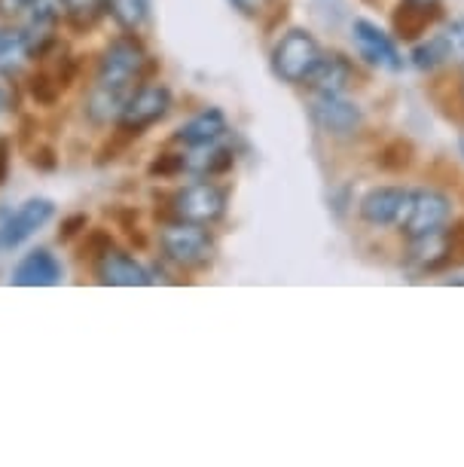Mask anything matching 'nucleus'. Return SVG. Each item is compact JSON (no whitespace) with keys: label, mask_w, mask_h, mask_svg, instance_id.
Instances as JSON below:
<instances>
[{"label":"nucleus","mask_w":464,"mask_h":467,"mask_svg":"<svg viewBox=\"0 0 464 467\" xmlns=\"http://www.w3.org/2000/svg\"><path fill=\"white\" fill-rule=\"evenodd\" d=\"M147 67H150V56H147L144 43L135 34H122L104 49L98 61V74H95V89L86 104L92 122H110L119 117L126 108L129 95L138 89L144 80Z\"/></svg>","instance_id":"1"},{"label":"nucleus","mask_w":464,"mask_h":467,"mask_svg":"<svg viewBox=\"0 0 464 467\" xmlns=\"http://www.w3.org/2000/svg\"><path fill=\"white\" fill-rule=\"evenodd\" d=\"M321 47L309 31L294 28L287 31L273 49V70L284 83H309L312 70L321 61Z\"/></svg>","instance_id":"2"},{"label":"nucleus","mask_w":464,"mask_h":467,"mask_svg":"<svg viewBox=\"0 0 464 467\" xmlns=\"http://www.w3.org/2000/svg\"><path fill=\"white\" fill-rule=\"evenodd\" d=\"M160 244H162L165 260H171L174 266H183V269L205 266V263H211L214 257V242H211V235L205 233V226L183 223V220H174V223L162 226Z\"/></svg>","instance_id":"3"},{"label":"nucleus","mask_w":464,"mask_h":467,"mask_svg":"<svg viewBox=\"0 0 464 467\" xmlns=\"http://www.w3.org/2000/svg\"><path fill=\"white\" fill-rule=\"evenodd\" d=\"M169 211H171L174 220H183V223L211 226L223 217L226 192H223V187H217V183H211V181L190 183V187L174 192Z\"/></svg>","instance_id":"4"},{"label":"nucleus","mask_w":464,"mask_h":467,"mask_svg":"<svg viewBox=\"0 0 464 467\" xmlns=\"http://www.w3.org/2000/svg\"><path fill=\"white\" fill-rule=\"evenodd\" d=\"M449 199L437 190H416L407 196V205L400 211L397 223L409 239H422V235L440 233L449 220Z\"/></svg>","instance_id":"5"},{"label":"nucleus","mask_w":464,"mask_h":467,"mask_svg":"<svg viewBox=\"0 0 464 467\" xmlns=\"http://www.w3.org/2000/svg\"><path fill=\"white\" fill-rule=\"evenodd\" d=\"M169 110H171V95L165 86L160 83L138 86L117 117L119 131H126V135H141L144 129H150L160 119L169 117Z\"/></svg>","instance_id":"6"},{"label":"nucleus","mask_w":464,"mask_h":467,"mask_svg":"<svg viewBox=\"0 0 464 467\" xmlns=\"http://www.w3.org/2000/svg\"><path fill=\"white\" fill-rule=\"evenodd\" d=\"M56 214V205L49 199H28L22 202L13 214H6V220L0 223V251H13L31 239L37 229H43Z\"/></svg>","instance_id":"7"},{"label":"nucleus","mask_w":464,"mask_h":467,"mask_svg":"<svg viewBox=\"0 0 464 467\" xmlns=\"http://www.w3.org/2000/svg\"><path fill=\"white\" fill-rule=\"evenodd\" d=\"M312 117L314 122L327 131V135L345 138L352 131L361 129V108L355 101H345L343 95H318L312 101Z\"/></svg>","instance_id":"8"},{"label":"nucleus","mask_w":464,"mask_h":467,"mask_svg":"<svg viewBox=\"0 0 464 467\" xmlns=\"http://www.w3.org/2000/svg\"><path fill=\"white\" fill-rule=\"evenodd\" d=\"M352 37H355L357 52H361V58H366L370 65L382 67V70H391V74L404 67V58H400V52H397V47H394V40L385 31L376 28L373 22L357 19L352 25Z\"/></svg>","instance_id":"9"},{"label":"nucleus","mask_w":464,"mask_h":467,"mask_svg":"<svg viewBox=\"0 0 464 467\" xmlns=\"http://www.w3.org/2000/svg\"><path fill=\"white\" fill-rule=\"evenodd\" d=\"M95 272H98L101 285H110V287H144L153 281L150 272H147L141 263L117 248L104 251L101 257L95 260Z\"/></svg>","instance_id":"10"},{"label":"nucleus","mask_w":464,"mask_h":467,"mask_svg":"<svg viewBox=\"0 0 464 467\" xmlns=\"http://www.w3.org/2000/svg\"><path fill=\"white\" fill-rule=\"evenodd\" d=\"M58 281H61V263L46 248L25 254L19 266L13 269V285L19 287H56Z\"/></svg>","instance_id":"11"},{"label":"nucleus","mask_w":464,"mask_h":467,"mask_svg":"<svg viewBox=\"0 0 464 467\" xmlns=\"http://www.w3.org/2000/svg\"><path fill=\"white\" fill-rule=\"evenodd\" d=\"M440 16V0H400L394 10V31L404 40H416Z\"/></svg>","instance_id":"12"},{"label":"nucleus","mask_w":464,"mask_h":467,"mask_svg":"<svg viewBox=\"0 0 464 467\" xmlns=\"http://www.w3.org/2000/svg\"><path fill=\"white\" fill-rule=\"evenodd\" d=\"M407 190L400 187H376L361 199V217L373 226H391L397 223L400 211L407 205Z\"/></svg>","instance_id":"13"},{"label":"nucleus","mask_w":464,"mask_h":467,"mask_svg":"<svg viewBox=\"0 0 464 467\" xmlns=\"http://www.w3.org/2000/svg\"><path fill=\"white\" fill-rule=\"evenodd\" d=\"M223 135H226V117L217 108H211V110H202L199 117H192L190 122H183L178 129V135H174V140L196 150L205 144H217Z\"/></svg>","instance_id":"14"},{"label":"nucleus","mask_w":464,"mask_h":467,"mask_svg":"<svg viewBox=\"0 0 464 467\" xmlns=\"http://www.w3.org/2000/svg\"><path fill=\"white\" fill-rule=\"evenodd\" d=\"M355 80V70L343 56H321L318 67L312 70L309 86L318 95H343Z\"/></svg>","instance_id":"15"},{"label":"nucleus","mask_w":464,"mask_h":467,"mask_svg":"<svg viewBox=\"0 0 464 467\" xmlns=\"http://www.w3.org/2000/svg\"><path fill=\"white\" fill-rule=\"evenodd\" d=\"M199 153L183 156V171L202 174V178H214V174H223L232 169V150L230 147H217V144H205L196 147Z\"/></svg>","instance_id":"16"},{"label":"nucleus","mask_w":464,"mask_h":467,"mask_svg":"<svg viewBox=\"0 0 464 467\" xmlns=\"http://www.w3.org/2000/svg\"><path fill=\"white\" fill-rule=\"evenodd\" d=\"M28 58H31V47L22 28L0 31V74L13 80V77H19L25 70Z\"/></svg>","instance_id":"17"},{"label":"nucleus","mask_w":464,"mask_h":467,"mask_svg":"<svg viewBox=\"0 0 464 467\" xmlns=\"http://www.w3.org/2000/svg\"><path fill=\"white\" fill-rule=\"evenodd\" d=\"M452 254V239L443 233H431V235H422V239H413V263L422 269H437L449 260Z\"/></svg>","instance_id":"18"},{"label":"nucleus","mask_w":464,"mask_h":467,"mask_svg":"<svg viewBox=\"0 0 464 467\" xmlns=\"http://www.w3.org/2000/svg\"><path fill=\"white\" fill-rule=\"evenodd\" d=\"M110 0H61V10H65V19L74 25V28H92L95 22L108 13Z\"/></svg>","instance_id":"19"},{"label":"nucleus","mask_w":464,"mask_h":467,"mask_svg":"<svg viewBox=\"0 0 464 467\" xmlns=\"http://www.w3.org/2000/svg\"><path fill=\"white\" fill-rule=\"evenodd\" d=\"M108 13L117 19L119 28L126 31H138L150 16V0H110Z\"/></svg>","instance_id":"20"},{"label":"nucleus","mask_w":464,"mask_h":467,"mask_svg":"<svg viewBox=\"0 0 464 467\" xmlns=\"http://www.w3.org/2000/svg\"><path fill=\"white\" fill-rule=\"evenodd\" d=\"M28 92H31L34 101L43 104V108H52L65 89L58 86L56 74H49V70H34V74L28 77Z\"/></svg>","instance_id":"21"},{"label":"nucleus","mask_w":464,"mask_h":467,"mask_svg":"<svg viewBox=\"0 0 464 467\" xmlns=\"http://www.w3.org/2000/svg\"><path fill=\"white\" fill-rule=\"evenodd\" d=\"M443 61H446V49H443L440 37L428 40V43H422V47L413 49V65L422 67V70H431L437 65H443Z\"/></svg>","instance_id":"22"},{"label":"nucleus","mask_w":464,"mask_h":467,"mask_svg":"<svg viewBox=\"0 0 464 467\" xmlns=\"http://www.w3.org/2000/svg\"><path fill=\"white\" fill-rule=\"evenodd\" d=\"M443 49H446V61H464V19L452 22L449 28L440 34Z\"/></svg>","instance_id":"23"},{"label":"nucleus","mask_w":464,"mask_h":467,"mask_svg":"<svg viewBox=\"0 0 464 467\" xmlns=\"http://www.w3.org/2000/svg\"><path fill=\"white\" fill-rule=\"evenodd\" d=\"M113 242H110V233L104 229H86V242H83V257H95L98 260L104 251H110Z\"/></svg>","instance_id":"24"},{"label":"nucleus","mask_w":464,"mask_h":467,"mask_svg":"<svg viewBox=\"0 0 464 467\" xmlns=\"http://www.w3.org/2000/svg\"><path fill=\"white\" fill-rule=\"evenodd\" d=\"M183 171V156H174V153H162L160 160L150 165V174H160V178H169V174H178Z\"/></svg>","instance_id":"25"},{"label":"nucleus","mask_w":464,"mask_h":467,"mask_svg":"<svg viewBox=\"0 0 464 467\" xmlns=\"http://www.w3.org/2000/svg\"><path fill=\"white\" fill-rule=\"evenodd\" d=\"M86 223H89V217H86V214H71L58 229V242H71L74 235L86 233Z\"/></svg>","instance_id":"26"},{"label":"nucleus","mask_w":464,"mask_h":467,"mask_svg":"<svg viewBox=\"0 0 464 467\" xmlns=\"http://www.w3.org/2000/svg\"><path fill=\"white\" fill-rule=\"evenodd\" d=\"M10 169H13V144L6 138H0V187L10 178Z\"/></svg>","instance_id":"27"},{"label":"nucleus","mask_w":464,"mask_h":467,"mask_svg":"<svg viewBox=\"0 0 464 467\" xmlns=\"http://www.w3.org/2000/svg\"><path fill=\"white\" fill-rule=\"evenodd\" d=\"M31 165H34V169H40V171H52L58 162H56V153H52L49 147H40V150H34Z\"/></svg>","instance_id":"28"},{"label":"nucleus","mask_w":464,"mask_h":467,"mask_svg":"<svg viewBox=\"0 0 464 467\" xmlns=\"http://www.w3.org/2000/svg\"><path fill=\"white\" fill-rule=\"evenodd\" d=\"M269 4H273V0H232L235 10L244 13V16H257V13L266 10Z\"/></svg>","instance_id":"29"},{"label":"nucleus","mask_w":464,"mask_h":467,"mask_svg":"<svg viewBox=\"0 0 464 467\" xmlns=\"http://www.w3.org/2000/svg\"><path fill=\"white\" fill-rule=\"evenodd\" d=\"M25 6H28V0H0V10L4 13H25Z\"/></svg>","instance_id":"30"},{"label":"nucleus","mask_w":464,"mask_h":467,"mask_svg":"<svg viewBox=\"0 0 464 467\" xmlns=\"http://www.w3.org/2000/svg\"><path fill=\"white\" fill-rule=\"evenodd\" d=\"M461 153H464V138H461Z\"/></svg>","instance_id":"31"}]
</instances>
